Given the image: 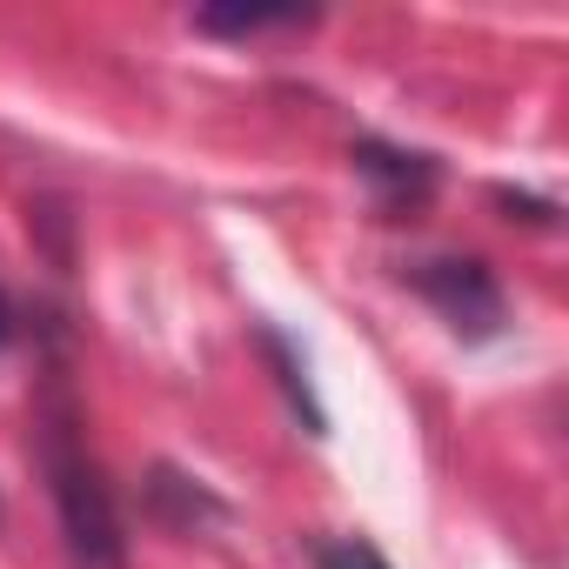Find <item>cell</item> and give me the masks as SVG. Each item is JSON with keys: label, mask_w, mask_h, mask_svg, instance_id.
Returning <instances> with one entry per match:
<instances>
[{"label": "cell", "mask_w": 569, "mask_h": 569, "mask_svg": "<svg viewBox=\"0 0 569 569\" xmlns=\"http://www.w3.org/2000/svg\"><path fill=\"white\" fill-rule=\"evenodd\" d=\"M41 462H48V482H54V509H61L68 556L81 569H128V536H121L114 489H108L101 462L81 442V416H74V396H68L61 376L41 396Z\"/></svg>", "instance_id": "6da1fadb"}, {"label": "cell", "mask_w": 569, "mask_h": 569, "mask_svg": "<svg viewBox=\"0 0 569 569\" xmlns=\"http://www.w3.org/2000/svg\"><path fill=\"white\" fill-rule=\"evenodd\" d=\"M416 289L436 302V316L456 329V336H496L502 329V289L496 274L469 254H436L416 268Z\"/></svg>", "instance_id": "7a4b0ae2"}, {"label": "cell", "mask_w": 569, "mask_h": 569, "mask_svg": "<svg viewBox=\"0 0 569 569\" xmlns=\"http://www.w3.org/2000/svg\"><path fill=\"white\" fill-rule=\"evenodd\" d=\"M356 174L376 188V201H382L389 214H416V208L436 194V161H429V154L382 148V141H362V148H356Z\"/></svg>", "instance_id": "3957f363"}, {"label": "cell", "mask_w": 569, "mask_h": 569, "mask_svg": "<svg viewBox=\"0 0 569 569\" xmlns=\"http://www.w3.org/2000/svg\"><path fill=\"white\" fill-rule=\"evenodd\" d=\"M148 502H154V516L168 522V529H201V522H214L221 516V502L201 489V482H188L181 469H154V482H148Z\"/></svg>", "instance_id": "277c9868"}, {"label": "cell", "mask_w": 569, "mask_h": 569, "mask_svg": "<svg viewBox=\"0 0 569 569\" xmlns=\"http://www.w3.org/2000/svg\"><path fill=\"white\" fill-rule=\"evenodd\" d=\"M261 356H268V369H274V389L289 396V409L302 416V429H309V436H322V429H329V416H322V402H316V389H309V376H302L296 349L281 342L274 329H261Z\"/></svg>", "instance_id": "5b68a950"}, {"label": "cell", "mask_w": 569, "mask_h": 569, "mask_svg": "<svg viewBox=\"0 0 569 569\" xmlns=\"http://www.w3.org/2000/svg\"><path fill=\"white\" fill-rule=\"evenodd\" d=\"M496 208H502L509 221H529V228H549V221H556V208H549V201H536V194H516V188H496Z\"/></svg>", "instance_id": "8992f818"}, {"label": "cell", "mask_w": 569, "mask_h": 569, "mask_svg": "<svg viewBox=\"0 0 569 569\" xmlns=\"http://www.w3.org/2000/svg\"><path fill=\"white\" fill-rule=\"evenodd\" d=\"M322 569H389L369 542H322Z\"/></svg>", "instance_id": "52a82bcc"}, {"label": "cell", "mask_w": 569, "mask_h": 569, "mask_svg": "<svg viewBox=\"0 0 569 569\" xmlns=\"http://www.w3.org/2000/svg\"><path fill=\"white\" fill-rule=\"evenodd\" d=\"M8 336H14V309H8V296H0V349H8Z\"/></svg>", "instance_id": "ba28073f"}]
</instances>
